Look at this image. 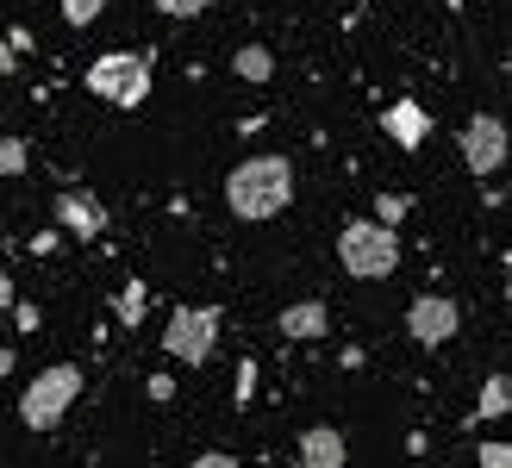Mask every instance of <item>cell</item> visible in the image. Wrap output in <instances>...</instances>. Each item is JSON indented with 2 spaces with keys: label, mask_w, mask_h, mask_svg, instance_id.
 <instances>
[{
  "label": "cell",
  "mask_w": 512,
  "mask_h": 468,
  "mask_svg": "<svg viewBox=\"0 0 512 468\" xmlns=\"http://www.w3.org/2000/svg\"><path fill=\"white\" fill-rule=\"evenodd\" d=\"M225 200H232L238 219H275L281 206L294 200V169L288 156H250L225 175Z\"/></svg>",
  "instance_id": "obj_1"
},
{
  "label": "cell",
  "mask_w": 512,
  "mask_h": 468,
  "mask_svg": "<svg viewBox=\"0 0 512 468\" xmlns=\"http://www.w3.org/2000/svg\"><path fill=\"white\" fill-rule=\"evenodd\" d=\"M88 94H100L119 113L144 107L150 100V57H138V50H107V57L88 69Z\"/></svg>",
  "instance_id": "obj_2"
},
{
  "label": "cell",
  "mask_w": 512,
  "mask_h": 468,
  "mask_svg": "<svg viewBox=\"0 0 512 468\" xmlns=\"http://www.w3.org/2000/svg\"><path fill=\"white\" fill-rule=\"evenodd\" d=\"M338 256H344V269L350 275H363V281H381V275H394L400 263V238H394V225H344V238H338Z\"/></svg>",
  "instance_id": "obj_3"
},
{
  "label": "cell",
  "mask_w": 512,
  "mask_h": 468,
  "mask_svg": "<svg viewBox=\"0 0 512 468\" xmlns=\"http://www.w3.org/2000/svg\"><path fill=\"white\" fill-rule=\"evenodd\" d=\"M82 394V369L75 362H57V369H44L32 387H25V400H19V419L32 425V431H57V419L69 412V400Z\"/></svg>",
  "instance_id": "obj_4"
},
{
  "label": "cell",
  "mask_w": 512,
  "mask_h": 468,
  "mask_svg": "<svg viewBox=\"0 0 512 468\" xmlns=\"http://www.w3.org/2000/svg\"><path fill=\"white\" fill-rule=\"evenodd\" d=\"M219 344V306H175L169 325H163V350L175 362H188V369H200V362L213 356Z\"/></svg>",
  "instance_id": "obj_5"
},
{
  "label": "cell",
  "mask_w": 512,
  "mask_h": 468,
  "mask_svg": "<svg viewBox=\"0 0 512 468\" xmlns=\"http://www.w3.org/2000/svg\"><path fill=\"white\" fill-rule=\"evenodd\" d=\"M456 325H463V312H456V300H444V294H419L413 306H406V337L425 344V350L450 344Z\"/></svg>",
  "instance_id": "obj_6"
},
{
  "label": "cell",
  "mask_w": 512,
  "mask_h": 468,
  "mask_svg": "<svg viewBox=\"0 0 512 468\" xmlns=\"http://www.w3.org/2000/svg\"><path fill=\"white\" fill-rule=\"evenodd\" d=\"M506 150H512V138H506V119H494V113H475V119L463 125V163H469L475 175H494V169L506 163Z\"/></svg>",
  "instance_id": "obj_7"
},
{
  "label": "cell",
  "mask_w": 512,
  "mask_h": 468,
  "mask_svg": "<svg viewBox=\"0 0 512 468\" xmlns=\"http://www.w3.org/2000/svg\"><path fill=\"white\" fill-rule=\"evenodd\" d=\"M381 132H388L400 150H419V144H425V132H431V113L419 107V100H394V107L381 113Z\"/></svg>",
  "instance_id": "obj_8"
},
{
  "label": "cell",
  "mask_w": 512,
  "mask_h": 468,
  "mask_svg": "<svg viewBox=\"0 0 512 468\" xmlns=\"http://www.w3.org/2000/svg\"><path fill=\"white\" fill-rule=\"evenodd\" d=\"M57 219L88 244V238H100V231H107V206H94L88 194H63V200H57Z\"/></svg>",
  "instance_id": "obj_9"
},
{
  "label": "cell",
  "mask_w": 512,
  "mask_h": 468,
  "mask_svg": "<svg viewBox=\"0 0 512 468\" xmlns=\"http://www.w3.org/2000/svg\"><path fill=\"white\" fill-rule=\"evenodd\" d=\"M344 456H350V450H344V437L331 431V425H313V431L300 437V462H306V468H338Z\"/></svg>",
  "instance_id": "obj_10"
},
{
  "label": "cell",
  "mask_w": 512,
  "mask_h": 468,
  "mask_svg": "<svg viewBox=\"0 0 512 468\" xmlns=\"http://www.w3.org/2000/svg\"><path fill=\"white\" fill-rule=\"evenodd\" d=\"M325 325H331V312H325V300H300V306H288L281 312V337H325Z\"/></svg>",
  "instance_id": "obj_11"
},
{
  "label": "cell",
  "mask_w": 512,
  "mask_h": 468,
  "mask_svg": "<svg viewBox=\"0 0 512 468\" xmlns=\"http://www.w3.org/2000/svg\"><path fill=\"white\" fill-rule=\"evenodd\" d=\"M238 75H244V82H269V75H275V57H269L263 44H250V50H238Z\"/></svg>",
  "instance_id": "obj_12"
},
{
  "label": "cell",
  "mask_w": 512,
  "mask_h": 468,
  "mask_svg": "<svg viewBox=\"0 0 512 468\" xmlns=\"http://www.w3.org/2000/svg\"><path fill=\"white\" fill-rule=\"evenodd\" d=\"M512 406V387H506V375H488V387H481V419H500V412Z\"/></svg>",
  "instance_id": "obj_13"
},
{
  "label": "cell",
  "mask_w": 512,
  "mask_h": 468,
  "mask_svg": "<svg viewBox=\"0 0 512 468\" xmlns=\"http://www.w3.org/2000/svg\"><path fill=\"white\" fill-rule=\"evenodd\" d=\"M119 325H144V281H125V294H119Z\"/></svg>",
  "instance_id": "obj_14"
},
{
  "label": "cell",
  "mask_w": 512,
  "mask_h": 468,
  "mask_svg": "<svg viewBox=\"0 0 512 468\" xmlns=\"http://www.w3.org/2000/svg\"><path fill=\"white\" fill-rule=\"evenodd\" d=\"M406 213H413V200H406V194H381V200H375V219H381V225H400Z\"/></svg>",
  "instance_id": "obj_15"
},
{
  "label": "cell",
  "mask_w": 512,
  "mask_h": 468,
  "mask_svg": "<svg viewBox=\"0 0 512 468\" xmlns=\"http://www.w3.org/2000/svg\"><path fill=\"white\" fill-rule=\"evenodd\" d=\"M100 7H107V0H63V19H69V25H94Z\"/></svg>",
  "instance_id": "obj_16"
},
{
  "label": "cell",
  "mask_w": 512,
  "mask_h": 468,
  "mask_svg": "<svg viewBox=\"0 0 512 468\" xmlns=\"http://www.w3.org/2000/svg\"><path fill=\"white\" fill-rule=\"evenodd\" d=\"M0 175H25V144H19V138L0 144Z\"/></svg>",
  "instance_id": "obj_17"
},
{
  "label": "cell",
  "mask_w": 512,
  "mask_h": 468,
  "mask_svg": "<svg viewBox=\"0 0 512 468\" xmlns=\"http://www.w3.org/2000/svg\"><path fill=\"white\" fill-rule=\"evenodd\" d=\"M157 7H163L169 19H194V13H207L213 0H157Z\"/></svg>",
  "instance_id": "obj_18"
},
{
  "label": "cell",
  "mask_w": 512,
  "mask_h": 468,
  "mask_svg": "<svg viewBox=\"0 0 512 468\" xmlns=\"http://www.w3.org/2000/svg\"><path fill=\"white\" fill-rule=\"evenodd\" d=\"M238 406H256V362H238Z\"/></svg>",
  "instance_id": "obj_19"
},
{
  "label": "cell",
  "mask_w": 512,
  "mask_h": 468,
  "mask_svg": "<svg viewBox=\"0 0 512 468\" xmlns=\"http://www.w3.org/2000/svg\"><path fill=\"white\" fill-rule=\"evenodd\" d=\"M475 456H481V462H488V468H506V462H512V450H506V444H481Z\"/></svg>",
  "instance_id": "obj_20"
},
{
  "label": "cell",
  "mask_w": 512,
  "mask_h": 468,
  "mask_svg": "<svg viewBox=\"0 0 512 468\" xmlns=\"http://www.w3.org/2000/svg\"><path fill=\"white\" fill-rule=\"evenodd\" d=\"M232 462H238L232 450H207V456H200V468H232Z\"/></svg>",
  "instance_id": "obj_21"
}]
</instances>
